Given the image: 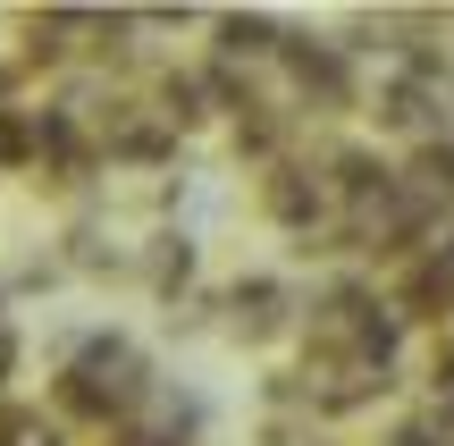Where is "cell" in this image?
<instances>
[{
	"label": "cell",
	"instance_id": "obj_6",
	"mask_svg": "<svg viewBox=\"0 0 454 446\" xmlns=\"http://www.w3.org/2000/svg\"><path fill=\"white\" fill-rule=\"evenodd\" d=\"M135 270H144V286H152L160 303H177L185 286H194V236H185V228H160V236H144Z\"/></svg>",
	"mask_w": 454,
	"mask_h": 446
},
{
	"label": "cell",
	"instance_id": "obj_4",
	"mask_svg": "<svg viewBox=\"0 0 454 446\" xmlns=\"http://www.w3.org/2000/svg\"><path fill=\"white\" fill-rule=\"evenodd\" d=\"M379 127L438 144V127H446V84H429V76H412V67H395V76L379 84Z\"/></svg>",
	"mask_w": 454,
	"mask_h": 446
},
{
	"label": "cell",
	"instance_id": "obj_2",
	"mask_svg": "<svg viewBox=\"0 0 454 446\" xmlns=\"http://www.w3.org/2000/svg\"><path fill=\"white\" fill-rule=\"evenodd\" d=\"M286 76L303 93V110H320V118L354 110V67H345L337 43H286Z\"/></svg>",
	"mask_w": 454,
	"mask_h": 446
},
{
	"label": "cell",
	"instance_id": "obj_5",
	"mask_svg": "<svg viewBox=\"0 0 454 446\" xmlns=\"http://www.w3.org/2000/svg\"><path fill=\"white\" fill-rule=\"evenodd\" d=\"M294 329V295L278 278H236L227 286V337H244V346H270V337Z\"/></svg>",
	"mask_w": 454,
	"mask_h": 446
},
{
	"label": "cell",
	"instance_id": "obj_15",
	"mask_svg": "<svg viewBox=\"0 0 454 446\" xmlns=\"http://www.w3.org/2000/svg\"><path fill=\"white\" fill-rule=\"evenodd\" d=\"M9 371H17V337L0 329V387H9Z\"/></svg>",
	"mask_w": 454,
	"mask_h": 446
},
{
	"label": "cell",
	"instance_id": "obj_9",
	"mask_svg": "<svg viewBox=\"0 0 454 446\" xmlns=\"http://www.w3.org/2000/svg\"><path fill=\"white\" fill-rule=\"evenodd\" d=\"M0 446H59V421L26 413V404H0Z\"/></svg>",
	"mask_w": 454,
	"mask_h": 446
},
{
	"label": "cell",
	"instance_id": "obj_8",
	"mask_svg": "<svg viewBox=\"0 0 454 446\" xmlns=\"http://www.w3.org/2000/svg\"><path fill=\"white\" fill-rule=\"evenodd\" d=\"M278 144H286V118H278V110H244L236 118V160L278 168Z\"/></svg>",
	"mask_w": 454,
	"mask_h": 446
},
{
	"label": "cell",
	"instance_id": "obj_11",
	"mask_svg": "<svg viewBox=\"0 0 454 446\" xmlns=\"http://www.w3.org/2000/svg\"><path fill=\"white\" fill-rule=\"evenodd\" d=\"M17 160H34V118L0 101V168H17Z\"/></svg>",
	"mask_w": 454,
	"mask_h": 446
},
{
	"label": "cell",
	"instance_id": "obj_16",
	"mask_svg": "<svg viewBox=\"0 0 454 446\" xmlns=\"http://www.w3.org/2000/svg\"><path fill=\"white\" fill-rule=\"evenodd\" d=\"M0 312H9V286H0Z\"/></svg>",
	"mask_w": 454,
	"mask_h": 446
},
{
	"label": "cell",
	"instance_id": "obj_7",
	"mask_svg": "<svg viewBox=\"0 0 454 446\" xmlns=\"http://www.w3.org/2000/svg\"><path fill=\"white\" fill-rule=\"evenodd\" d=\"M219 59H286V43H278V17H219Z\"/></svg>",
	"mask_w": 454,
	"mask_h": 446
},
{
	"label": "cell",
	"instance_id": "obj_10",
	"mask_svg": "<svg viewBox=\"0 0 454 446\" xmlns=\"http://www.w3.org/2000/svg\"><path fill=\"white\" fill-rule=\"evenodd\" d=\"M110 262H118L110 228H93V219H84V228H67V270H110Z\"/></svg>",
	"mask_w": 454,
	"mask_h": 446
},
{
	"label": "cell",
	"instance_id": "obj_1",
	"mask_svg": "<svg viewBox=\"0 0 454 446\" xmlns=\"http://www.w3.org/2000/svg\"><path fill=\"white\" fill-rule=\"evenodd\" d=\"M328 177L320 168H303V160H278L270 177H261V211L278 219V228H294V236H311V228H328Z\"/></svg>",
	"mask_w": 454,
	"mask_h": 446
},
{
	"label": "cell",
	"instance_id": "obj_13",
	"mask_svg": "<svg viewBox=\"0 0 454 446\" xmlns=\"http://www.w3.org/2000/svg\"><path fill=\"white\" fill-rule=\"evenodd\" d=\"M429 262H438V278H446V303H454V236H446V245H429Z\"/></svg>",
	"mask_w": 454,
	"mask_h": 446
},
{
	"label": "cell",
	"instance_id": "obj_14",
	"mask_svg": "<svg viewBox=\"0 0 454 446\" xmlns=\"http://www.w3.org/2000/svg\"><path fill=\"white\" fill-rule=\"evenodd\" d=\"M429 421H438V438L454 446V396H438V413H429Z\"/></svg>",
	"mask_w": 454,
	"mask_h": 446
},
{
	"label": "cell",
	"instance_id": "obj_12",
	"mask_svg": "<svg viewBox=\"0 0 454 446\" xmlns=\"http://www.w3.org/2000/svg\"><path fill=\"white\" fill-rule=\"evenodd\" d=\"M429 387H438V396H454V337H438V346H429Z\"/></svg>",
	"mask_w": 454,
	"mask_h": 446
},
{
	"label": "cell",
	"instance_id": "obj_3",
	"mask_svg": "<svg viewBox=\"0 0 454 446\" xmlns=\"http://www.w3.org/2000/svg\"><path fill=\"white\" fill-rule=\"evenodd\" d=\"M194 430H202V404L177 396V387H152V396L110 430V446H194Z\"/></svg>",
	"mask_w": 454,
	"mask_h": 446
}]
</instances>
